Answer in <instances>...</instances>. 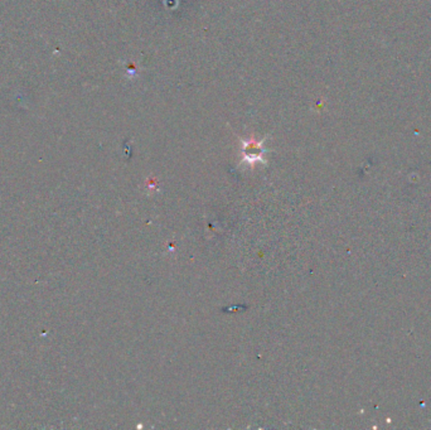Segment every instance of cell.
I'll return each mask as SVG.
<instances>
[{
  "mask_svg": "<svg viewBox=\"0 0 431 430\" xmlns=\"http://www.w3.org/2000/svg\"><path fill=\"white\" fill-rule=\"evenodd\" d=\"M267 142V136L262 140H258L256 136H252L247 139H241V154H243V162L249 164L251 167H254L258 162L267 163V160H264V154L267 151L264 149V143Z\"/></svg>",
  "mask_w": 431,
  "mask_h": 430,
  "instance_id": "6da1fadb",
  "label": "cell"
}]
</instances>
